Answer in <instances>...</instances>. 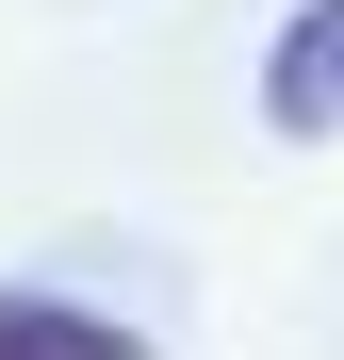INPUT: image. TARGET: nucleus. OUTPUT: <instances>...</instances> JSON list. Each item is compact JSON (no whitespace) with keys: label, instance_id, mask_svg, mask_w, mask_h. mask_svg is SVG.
I'll return each instance as SVG.
<instances>
[{"label":"nucleus","instance_id":"obj_1","mask_svg":"<svg viewBox=\"0 0 344 360\" xmlns=\"http://www.w3.org/2000/svg\"><path fill=\"white\" fill-rule=\"evenodd\" d=\"M262 115H279V131H344V0H295V17H279Z\"/></svg>","mask_w":344,"mask_h":360},{"label":"nucleus","instance_id":"obj_2","mask_svg":"<svg viewBox=\"0 0 344 360\" xmlns=\"http://www.w3.org/2000/svg\"><path fill=\"white\" fill-rule=\"evenodd\" d=\"M0 360H148L115 311H66V295H0Z\"/></svg>","mask_w":344,"mask_h":360}]
</instances>
